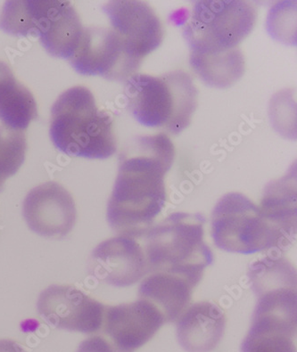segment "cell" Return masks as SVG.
Instances as JSON below:
<instances>
[{"instance_id": "obj_10", "label": "cell", "mask_w": 297, "mask_h": 352, "mask_svg": "<svg viewBox=\"0 0 297 352\" xmlns=\"http://www.w3.org/2000/svg\"><path fill=\"white\" fill-rule=\"evenodd\" d=\"M111 26L138 62L160 46L164 29L154 10L146 2L111 1L103 7Z\"/></svg>"}, {"instance_id": "obj_4", "label": "cell", "mask_w": 297, "mask_h": 352, "mask_svg": "<svg viewBox=\"0 0 297 352\" xmlns=\"http://www.w3.org/2000/svg\"><path fill=\"white\" fill-rule=\"evenodd\" d=\"M129 110L141 125L179 134L190 124L197 89L188 74L174 71L162 76L134 74L126 80Z\"/></svg>"}, {"instance_id": "obj_3", "label": "cell", "mask_w": 297, "mask_h": 352, "mask_svg": "<svg viewBox=\"0 0 297 352\" xmlns=\"http://www.w3.org/2000/svg\"><path fill=\"white\" fill-rule=\"evenodd\" d=\"M205 222L199 213L175 212L150 228L144 252L148 274L179 276L196 287L214 261L204 241Z\"/></svg>"}, {"instance_id": "obj_18", "label": "cell", "mask_w": 297, "mask_h": 352, "mask_svg": "<svg viewBox=\"0 0 297 352\" xmlns=\"http://www.w3.org/2000/svg\"><path fill=\"white\" fill-rule=\"evenodd\" d=\"M37 116L34 96L18 82L8 65L0 61V120L3 125L23 131Z\"/></svg>"}, {"instance_id": "obj_15", "label": "cell", "mask_w": 297, "mask_h": 352, "mask_svg": "<svg viewBox=\"0 0 297 352\" xmlns=\"http://www.w3.org/2000/svg\"><path fill=\"white\" fill-rule=\"evenodd\" d=\"M62 3L60 0L7 1L0 16V28L9 34L41 38L49 31Z\"/></svg>"}, {"instance_id": "obj_12", "label": "cell", "mask_w": 297, "mask_h": 352, "mask_svg": "<svg viewBox=\"0 0 297 352\" xmlns=\"http://www.w3.org/2000/svg\"><path fill=\"white\" fill-rule=\"evenodd\" d=\"M89 269L98 280L116 287H130L148 274L139 243L122 236L99 243L89 258Z\"/></svg>"}, {"instance_id": "obj_1", "label": "cell", "mask_w": 297, "mask_h": 352, "mask_svg": "<svg viewBox=\"0 0 297 352\" xmlns=\"http://www.w3.org/2000/svg\"><path fill=\"white\" fill-rule=\"evenodd\" d=\"M175 150L166 134L134 138L120 159L107 206V221L119 236L146 234L166 203L164 177Z\"/></svg>"}, {"instance_id": "obj_16", "label": "cell", "mask_w": 297, "mask_h": 352, "mask_svg": "<svg viewBox=\"0 0 297 352\" xmlns=\"http://www.w3.org/2000/svg\"><path fill=\"white\" fill-rule=\"evenodd\" d=\"M261 212L268 223L287 243L295 239L296 232V174L270 183L264 191Z\"/></svg>"}, {"instance_id": "obj_22", "label": "cell", "mask_w": 297, "mask_h": 352, "mask_svg": "<svg viewBox=\"0 0 297 352\" xmlns=\"http://www.w3.org/2000/svg\"><path fill=\"white\" fill-rule=\"evenodd\" d=\"M77 352H115L112 345L100 336H93L80 344Z\"/></svg>"}, {"instance_id": "obj_21", "label": "cell", "mask_w": 297, "mask_h": 352, "mask_svg": "<svg viewBox=\"0 0 297 352\" xmlns=\"http://www.w3.org/2000/svg\"><path fill=\"white\" fill-rule=\"evenodd\" d=\"M25 131L0 126V179L5 182L19 170L25 159Z\"/></svg>"}, {"instance_id": "obj_19", "label": "cell", "mask_w": 297, "mask_h": 352, "mask_svg": "<svg viewBox=\"0 0 297 352\" xmlns=\"http://www.w3.org/2000/svg\"><path fill=\"white\" fill-rule=\"evenodd\" d=\"M84 30L71 3L63 1L51 22L49 31L40 41L51 56L71 60L80 46Z\"/></svg>"}, {"instance_id": "obj_6", "label": "cell", "mask_w": 297, "mask_h": 352, "mask_svg": "<svg viewBox=\"0 0 297 352\" xmlns=\"http://www.w3.org/2000/svg\"><path fill=\"white\" fill-rule=\"evenodd\" d=\"M211 225L216 246L226 252L252 254L287 246L259 207L239 192L221 198L212 212Z\"/></svg>"}, {"instance_id": "obj_20", "label": "cell", "mask_w": 297, "mask_h": 352, "mask_svg": "<svg viewBox=\"0 0 297 352\" xmlns=\"http://www.w3.org/2000/svg\"><path fill=\"white\" fill-rule=\"evenodd\" d=\"M190 65L200 79L212 88H229L245 72L244 56L239 48L219 55H190Z\"/></svg>"}, {"instance_id": "obj_24", "label": "cell", "mask_w": 297, "mask_h": 352, "mask_svg": "<svg viewBox=\"0 0 297 352\" xmlns=\"http://www.w3.org/2000/svg\"><path fill=\"white\" fill-rule=\"evenodd\" d=\"M3 184H4V182H2V180L0 179V190H1Z\"/></svg>"}, {"instance_id": "obj_23", "label": "cell", "mask_w": 297, "mask_h": 352, "mask_svg": "<svg viewBox=\"0 0 297 352\" xmlns=\"http://www.w3.org/2000/svg\"><path fill=\"white\" fill-rule=\"evenodd\" d=\"M0 352H26L17 342L11 340H0Z\"/></svg>"}, {"instance_id": "obj_8", "label": "cell", "mask_w": 297, "mask_h": 352, "mask_svg": "<svg viewBox=\"0 0 297 352\" xmlns=\"http://www.w3.org/2000/svg\"><path fill=\"white\" fill-rule=\"evenodd\" d=\"M38 313L56 329L93 333L103 326L104 307L73 285H50L38 297Z\"/></svg>"}, {"instance_id": "obj_2", "label": "cell", "mask_w": 297, "mask_h": 352, "mask_svg": "<svg viewBox=\"0 0 297 352\" xmlns=\"http://www.w3.org/2000/svg\"><path fill=\"white\" fill-rule=\"evenodd\" d=\"M50 138L70 156L104 160L116 152L112 117L98 109L94 96L84 87L66 90L54 104Z\"/></svg>"}, {"instance_id": "obj_5", "label": "cell", "mask_w": 297, "mask_h": 352, "mask_svg": "<svg viewBox=\"0 0 297 352\" xmlns=\"http://www.w3.org/2000/svg\"><path fill=\"white\" fill-rule=\"evenodd\" d=\"M256 20V8L247 1H197L184 30L190 55H219L236 50L253 30Z\"/></svg>"}, {"instance_id": "obj_11", "label": "cell", "mask_w": 297, "mask_h": 352, "mask_svg": "<svg viewBox=\"0 0 297 352\" xmlns=\"http://www.w3.org/2000/svg\"><path fill=\"white\" fill-rule=\"evenodd\" d=\"M164 323L157 307L144 299L104 309V333L110 337L115 352H134L151 340Z\"/></svg>"}, {"instance_id": "obj_17", "label": "cell", "mask_w": 297, "mask_h": 352, "mask_svg": "<svg viewBox=\"0 0 297 352\" xmlns=\"http://www.w3.org/2000/svg\"><path fill=\"white\" fill-rule=\"evenodd\" d=\"M193 288L179 276L151 273L141 283L139 296L157 307L165 322H174L187 309Z\"/></svg>"}, {"instance_id": "obj_9", "label": "cell", "mask_w": 297, "mask_h": 352, "mask_svg": "<svg viewBox=\"0 0 297 352\" xmlns=\"http://www.w3.org/2000/svg\"><path fill=\"white\" fill-rule=\"evenodd\" d=\"M23 214L30 230L49 239H63L76 222L73 197L64 186L50 182L33 188L27 195Z\"/></svg>"}, {"instance_id": "obj_14", "label": "cell", "mask_w": 297, "mask_h": 352, "mask_svg": "<svg viewBox=\"0 0 297 352\" xmlns=\"http://www.w3.org/2000/svg\"><path fill=\"white\" fill-rule=\"evenodd\" d=\"M296 318L254 311L241 352H296Z\"/></svg>"}, {"instance_id": "obj_13", "label": "cell", "mask_w": 297, "mask_h": 352, "mask_svg": "<svg viewBox=\"0 0 297 352\" xmlns=\"http://www.w3.org/2000/svg\"><path fill=\"white\" fill-rule=\"evenodd\" d=\"M225 324L223 311L214 303H195L179 317L177 337L188 352H209L223 338Z\"/></svg>"}, {"instance_id": "obj_7", "label": "cell", "mask_w": 297, "mask_h": 352, "mask_svg": "<svg viewBox=\"0 0 297 352\" xmlns=\"http://www.w3.org/2000/svg\"><path fill=\"white\" fill-rule=\"evenodd\" d=\"M82 75H99L107 80H127L136 74L141 63L130 55L124 42L113 29L88 28L70 60Z\"/></svg>"}]
</instances>
